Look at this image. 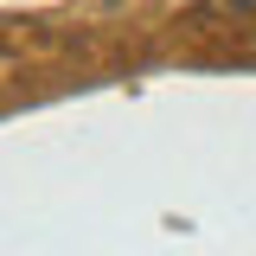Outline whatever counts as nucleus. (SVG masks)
<instances>
[{
  "instance_id": "nucleus-1",
  "label": "nucleus",
  "mask_w": 256,
  "mask_h": 256,
  "mask_svg": "<svg viewBox=\"0 0 256 256\" xmlns=\"http://www.w3.org/2000/svg\"><path fill=\"white\" fill-rule=\"evenodd\" d=\"M237 6H256V0H237Z\"/></svg>"
}]
</instances>
